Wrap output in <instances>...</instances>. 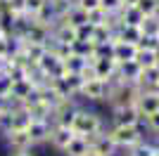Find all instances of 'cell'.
Listing matches in <instances>:
<instances>
[{"label":"cell","mask_w":159,"mask_h":156,"mask_svg":"<svg viewBox=\"0 0 159 156\" xmlns=\"http://www.w3.org/2000/svg\"><path fill=\"white\" fill-rule=\"evenodd\" d=\"M107 118L100 114V111L90 109V106H86V104H81L79 111H76V118H74V135L79 137H95V135H102V132H107Z\"/></svg>","instance_id":"1"},{"label":"cell","mask_w":159,"mask_h":156,"mask_svg":"<svg viewBox=\"0 0 159 156\" xmlns=\"http://www.w3.org/2000/svg\"><path fill=\"white\" fill-rule=\"evenodd\" d=\"M107 135L112 137V142L119 149H131L143 137H150V130L145 121H140L135 125H107Z\"/></svg>","instance_id":"2"},{"label":"cell","mask_w":159,"mask_h":156,"mask_svg":"<svg viewBox=\"0 0 159 156\" xmlns=\"http://www.w3.org/2000/svg\"><path fill=\"white\" fill-rule=\"evenodd\" d=\"M107 97H109V85H107V80H100V78L86 80V85L79 95V99L83 104H105Z\"/></svg>","instance_id":"3"},{"label":"cell","mask_w":159,"mask_h":156,"mask_svg":"<svg viewBox=\"0 0 159 156\" xmlns=\"http://www.w3.org/2000/svg\"><path fill=\"white\" fill-rule=\"evenodd\" d=\"M38 69L45 73L48 78H60V76H66V71H64V59H60L52 50H50V47H48V52L38 59Z\"/></svg>","instance_id":"4"},{"label":"cell","mask_w":159,"mask_h":156,"mask_svg":"<svg viewBox=\"0 0 159 156\" xmlns=\"http://www.w3.org/2000/svg\"><path fill=\"white\" fill-rule=\"evenodd\" d=\"M135 109H138L140 118L147 121V118L159 111V95L154 90H140L138 99H135Z\"/></svg>","instance_id":"5"},{"label":"cell","mask_w":159,"mask_h":156,"mask_svg":"<svg viewBox=\"0 0 159 156\" xmlns=\"http://www.w3.org/2000/svg\"><path fill=\"white\" fill-rule=\"evenodd\" d=\"M140 121L143 118H140L135 106H116V109H109V118H107L109 125H135Z\"/></svg>","instance_id":"6"},{"label":"cell","mask_w":159,"mask_h":156,"mask_svg":"<svg viewBox=\"0 0 159 156\" xmlns=\"http://www.w3.org/2000/svg\"><path fill=\"white\" fill-rule=\"evenodd\" d=\"M90 66H93L95 78H100V80H109L119 71V64L114 62V57H93L90 59Z\"/></svg>","instance_id":"7"},{"label":"cell","mask_w":159,"mask_h":156,"mask_svg":"<svg viewBox=\"0 0 159 156\" xmlns=\"http://www.w3.org/2000/svg\"><path fill=\"white\" fill-rule=\"evenodd\" d=\"M7 149L10 151H26V149H33V142H31V135L26 130H10L7 135H2Z\"/></svg>","instance_id":"8"},{"label":"cell","mask_w":159,"mask_h":156,"mask_svg":"<svg viewBox=\"0 0 159 156\" xmlns=\"http://www.w3.org/2000/svg\"><path fill=\"white\" fill-rule=\"evenodd\" d=\"M74 130L71 128H64V125H52V130H50V137H48V144L52 147L55 151H64L66 149V144L74 140Z\"/></svg>","instance_id":"9"},{"label":"cell","mask_w":159,"mask_h":156,"mask_svg":"<svg viewBox=\"0 0 159 156\" xmlns=\"http://www.w3.org/2000/svg\"><path fill=\"white\" fill-rule=\"evenodd\" d=\"M90 140V151L98 156H116L119 154V147L112 142V137L102 132V135H95V137H88Z\"/></svg>","instance_id":"10"},{"label":"cell","mask_w":159,"mask_h":156,"mask_svg":"<svg viewBox=\"0 0 159 156\" xmlns=\"http://www.w3.org/2000/svg\"><path fill=\"white\" fill-rule=\"evenodd\" d=\"M50 130H52V123H50V121H31V125L26 128V132L31 135L33 147H40V144H48Z\"/></svg>","instance_id":"11"},{"label":"cell","mask_w":159,"mask_h":156,"mask_svg":"<svg viewBox=\"0 0 159 156\" xmlns=\"http://www.w3.org/2000/svg\"><path fill=\"white\" fill-rule=\"evenodd\" d=\"M135 54H138V45H133V43H124V40H119L116 36H114L112 57H114V62H116V64L131 62V59H135Z\"/></svg>","instance_id":"12"},{"label":"cell","mask_w":159,"mask_h":156,"mask_svg":"<svg viewBox=\"0 0 159 156\" xmlns=\"http://www.w3.org/2000/svg\"><path fill=\"white\" fill-rule=\"evenodd\" d=\"M50 33H52L50 26H43V24H38V21H31L26 36H24V40H33V43H43V45H48V43H50Z\"/></svg>","instance_id":"13"},{"label":"cell","mask_w":159,"mask_h":156,"mask_svg":"<svg viewBox=\"0 0 159 156\" xmlns=\"http://www.w3.org/2000/svg\"><path fill=\"white\" fill-rule=\"evenodd\" d=\"M157 151H159V147L154 142V137L150 135V137H143L140 142L133 144L128 149V156H157Z\"/></svg>","instance_id":"14"},{"label":"cell","mask_w":159,"mask_h":156,"mask_svg":"<svg viewBox=\"0 0 159 156\" xmlns=\"http://www.w3.org/2000/svg\"><path fill=\"white\" fill-rule=\"evenodd\" d=\"M140 73H143V69L135 64V59H131V62H124V64H119V71H116V76L121 78V83H135V85H138Z\"/></svg>","instance_id":"15"},{"label":"cell","mask_w":159,"mask_h":156,"mask_svg":"<svg viewBox=\"0 0 159 156\" xmlns=\"http://www.w3.org/2000/svg\"><path fill=\"white\" fill-rule=\"evenodd\" d=\"M90 154V140L88 137H74L71 142L66 144V149L62 151V156H88Z\"/></svg>","instance_id":"16"},{"label":"cell","mask_w":159,"mask_h":156,"mask_svg":"<svg viewBox=\"0 0 159 156\" xmlns=\"http://www.w3.org/2000/svg\"><path fill=\"white\" fill-rule=\"evenodd\" d=\"M21 52L26 54L29 62L38 64V59L48 52V45H43V43H33V40H24V45H21Z\"/></svg>","instance_id":"17"},{"label":"cell","mask_w":159,"mask_h":156,"mask_svg":"<svg viewBox=\"0 0 159 156\" xmlns=\"http://www.w3.org/2000/svg\"><path fill=\"white\" fill-rule=\"evenodd\" d=\"M33 90H36V85L31 83V78H24V80H17V83L12 85V97H17V99H21V102H26L29 97L33 95Z\"/></svg>","instance_id":"18"},{"label":"cell","mask_w":159,"mask_h":156,"mask_svg":"<svg viewBox=\"0 0 159 156\" xmlns=\"http://www.w3.org/2000/svg\"><path fill=\"white\" fill-rule=\"evenodd\" d=\"M119 19H121V24H126V26H140L143 19H145V14L140 12L138 7H124L119 12Z\"/></svg>","instance_id":"19"},{"label":"cell","mask_w":159,"mask_h":156,"mask_svg":"<svg viewBox=\"0 0 159 156\" xmlns=\"http://www.w3.org/2000/svg\"><path fill=\"white\" fill-rule=\"evenodd\" d=\"M31 114H29L26 106H21V109L12 111V130H26L31 125Z\"/></svg>","instance_id":"20"},{"label":"cell","mask_w":159,"mask_h":156,"mask_svg":"<svg viewBox=\"0 0 159 156\" xmlns=\"http://www.w3.org/2000/svg\"><path fill=\"white\" fill-rule=\"evenodd\" d=\"M116 38L124 40V43H133V45H138V40L143 38V31H140V26H121L119 33H116Z\"/></svg>","instance_id":"21"},{"label":"cell","mask_w":159,"mask_h":156,"mask_svg":"<svg viewBox=\"0 0 159 156\" xmlns=\"http://www.w3.org/2000/svg\"><path fill=\"white\" fill-rule=\"evenodd\" d=\"M95 52V43L93 40H74L71 43V54H79V57H86L88 62L93 59Z\"/></svg>","instance_id":"22"},{"label":"cell","mask_w":159,"mask_h":156,"mask_svg":"<svg viewBox=\"0 0 159 156\" xmlns=\"http://www.w3.org/2000/svg\"><path fill=\"white\" fill-rule=\"evenodd\" d=\"M62 21H66V24H71V26L88 24V12H86V10H81V7H76V5H71V7H69V12L64 14V19H62Z\"/></svg>","instance_id":"23"},{"label":"cell","mask_w":159,"mask_h":156,"mask_svg":"<svg viewBox=\"0 0 159 156\" xmlns=\"http://www.w3.org/2000/svg\"><path fill=\"white\" fill-rule=\"evenodd\" d=\"M88 66L86 57H79V54H69L64 59V71L66 73H83V69Z\"/></svg>","instance_id":"24"},{"label":"cell","mask_w":159,"mask_h":156,"mask_svg":"<svg viewBox=\"0 0 159 156\" xmlns=\"http://www.w3.org/2000/svg\"><path fill=\"white\" fill-rule=\"evenodd\" d=\"M33 21H38V24H43V26H50L52 28L55 26V21H57V17H55V12H52V7H50V0H48L45 5L38 10V14L33 17Z\"/></svg>","instance_id":"25"},{"label":"cell","mask_w":159,"mask_h":156,"mask_svg":"<svg viewBox=\"0 0 159 156\" xmlns=\"http://www.w3.org/2000/svg\"><path fill=\"white\" fill-rule=\"evenodd\" d=\"M114 38V31L109 28V24H100V26H93V43L100 45V43H109Z\"/></svg>","instance_id":"26"},{"label":"cell","mask_w":159,"mask_h":156,"mask_svg":"<svg viewBox=\"0 0 159 156\" xmlns=\"http://www.w3.org/2000/svg\"><path fill=\"white\" fill-rule=\"evenodd\" d=\"M50 88H52L57 95H60L62 99H71V90H69V83H66V78L60 76V78H50Z\"/></svg>","instance_id":"27"},{"label":"cell","mask_w":159,"mask_h":156,"mask_svg":"<svg viewBox=\"0 0 159 156\" xmlns=\"http://www.w3.org/2000/svg\"><path fill=\"white\" fill-rule=\"evenodd\" d=\"M157 54L159 52H147V50H138V54H135V64L145 71V69H152L154 62H157Z\"/></svg>","instance_id":"28"},{"label":"cell","mask_w":159,"mask_h":156,"mask_svg":"<svg viewBox=\"0 0 159 156\" xmlns=\"http://www.w3.org/2000/svg\"><path fill=\"white\" fill-rule=\"evenodd\" d=\"M64 78H66V83H69V90H71V95L79 99L81 90H83V85H86V78L81 76V73H66Z\"/></svg>","instance_id":"29"},{"label":"cell","mask_w":159,"mask_h":156,"mask_svg":"<svg viewBox=\"0 0 159 156\" xmlns=\"http://www.w3.org/2000/svg\"><path fill=\"white\" fill-rule=\"evenodd\" d=\"M143 36H159V17H145L140 24Z\"/></svg>","instance_id":"30"},{"label":"cell","mask_w":159,"mask_h":156,"mask_svg":"<svg viewBox=\"0 0 159 156\" xmlns=\"http://www.w3.org/2000/svg\"><path fill=\"white\" fill-rule=\"evenodd\" d=\"M145 17H159V0H140L135 5Z\"/></svg>","instance_id":"31"},{"label":"cell","mask_w":159,"mask_h":156,"mask_svg":"<svg viewBox=\"0 0 159 156\" xmlns=\"http://www.w3.org/2000/svg\"><path fill=\"white\" fill-rule=\"evenodd\" d=\"M71 5H74L71 0H50V7H52V12H55V17H57V21L64 19V14L69 12V7H71Z\"/></svg>","instance_id":"32"},{"label":"cell","mask_w":159,"mask_h":156,"mask_svg":"<svg viewBox=\"0 0 159 156\" xmlns=\"http://www.w3.org/2000/svg\"><path fill=\"white\" fill-rule=\"evenodd\" d=\"M138 50L159 52V36H143V38L138 40Z\"/></svg>","instance_id":"33"},{"label":"cell","mask_w":159,"mask_h":156,"mask_svg":"<svg viewBox=\"0 0 159 156\" xmlns=\"http://www.w3.org/2000/svg\"><path fill=\"white\" fill-rule=\"evenodd\" d=\"M107 21H109V14H107L102 7H95V10H90V12H88V24L100 26V24H107Z\"/></svg>","instance_id":"34"},{"label":"cell","mask_w":159,"mask_h":156,"mask_svg":"<svg viewBox=\"0 0 159 156\" xmlns=\"http://www.w3.org/2000/svg\"><path fill=\"white\" fill-rule=\"evenodd\" d=\"M100 7L107 14H119L124 10V0H100Z\"/></svg>","instance_id":"35"},{"label":"cell","mask_w":159,"mask_h":156,"mask_svg":"<svg viewBox=\"0 0 159 156\" xmlns=\"http://www.w3.org/2000/svg\"><path fill=\"white\" fill-rule=\"evenodd\" d=\"M48 0H26V2H24V14H26V17H36V14H38V10L43 5H45Z\"/></svg>","instance_id":"36"},{"label":"cell","mask_w":159,"mask_h":156,"mask_svg":"<svg viewBox=\"0 0 159 156\" xmlns=\"http://www.w3.org/2000/svg\"><path fill=\"white\" fill-rule=\"evenodd\" d=\"M12 130V111L5 109V111H0V135H7Z\"/></svg>","instance_id":"37"},{"label":"cell","mask_w":159,"mask_h":156,"mask_svg":"<svg viewBox=\"0 0 159 156\" xmlns=\"http://www.w3.org/2000/svg\"><path fill=\"white\" fill-rule=\"evenodd\" d=\"M76 40H93V24L76 26Z\"/></svg>","instance_id":"38"},{"label":"cell","mask_w":159,"mask_h":156,"mask_svg":"<svg viewBox=\"0 0 159 156\" xmlns=\"http://www.w3.org/2000/svg\"><path fill=\"white\" fill-rule=\"evenodd\" d=\"M12 78L7 76L5 71H0V95H2V97H7V95H10V92H12Z\"/></svg>","instance_id":"39"},{"label":"cell","mask_w":159,"mask_h":156,"mask_svg":"<svg viewBox=\"0 0 159 156\" xmlns=\"http://www.w3.org/2000/svg\"><path fill=\"white\" fill-rule=\"evenodd\" d=\"M145 123H147V130H150V135H152V137L159 135V111H157V114H152Z\"/></svg>","instance_id":"40"},{"label":"cell","mask_w":159,"mask_h":156,"mask_svg":"<svg viewBox=\"0 0 159 156\" xmlns=\"http://www.w3.org/2000/svg\"><path fill=\"white\" fill-rule=\"evenodd\" d=\"M74 5L81 7V10H86V12H90V10L100 7V0H74Z\"/></svg>","instance_id":"41"},{"label":"cell","mask_w":159,"mask_h":156,"mask_svg":"<svg viewBox=\"0 0 159 156\" xmlns=\"http://www.w3.org/2000/svg\"><path fill=\"white\" fill-rule=\"evenodd\" d=\"M7 38L10 36H0V57H7Z\"/></svg>","instance_id":"42"},{"label":"cell","mask_w":159,"mask_h":156,"mask_svg":"<svg viewBox=\"0 0 159 156\" xmlns=\"http://www.w3.org/2000/svg\"><path fill=\"white\" fill-rule=\"evenodd\" d=\"M7 156H36V154H33V149H26V151H10Z\"/></svg>","instance_id":"43"},{"label":"cell","mask_w":159,"mask_h":156,"mask_svg":"<svg viewBox=\"0 0 159 156\" xmlns=\"http://www.w3.org/2000/svg\"><path fill=\"white\" fill-rule=\"evenodd\" d=\"M140 0H124V7H135Z\"/></svg>","instance_id":"44"},{"label":"cell","mask_w":159,"mask_h":156,"mask_svg":"<svg viewBox=\"0 0 159 156\" xmlns=\"http://www.w3.org/2000/svg\"><path fill=\"white\" fill-rule=\"evenodd\" d=\"M5 109H7V97L0 95V111H5Z\"/></svg>","instance_id":"45"},{"label":"cell","mask_w":159,"mask_h":156,"mask_svg":"<svg viewBox=\"0 0 159 156\" xmlns=\"http://www.w3.org/2000/svg\"><path fill=\"white\" fill-rule=\"evenodd\" d=\"M154 69L159 71V54H157V62H154Z\"/></svg>","instance_id":"46"},{"label":"cell","mask_w":159,"mask_h":156,"mask_svg":"<svg viewBox=\"0 0 159 156\" xmlns=\"http://www.w3.org/2000/svg\"><path fill=\"white\" fill-rule=\"evenodd\" d=\"M0 21H2V2H0Z\"/></svg>","instance_id":"47"},{"label":"cell","mask_w":159,"mask_h":156,"mask_svg":"<svg viewBox=\"0 0 159 156\" xmlns=\"http://www.w3.org/2000/svg\"><path fill=\"white\" fill-rule=\"evenodd\" d=\"M154 142H157V147H159V135H154Z\"/></svg>","instance_id":"48"},{"label":"cell","mask_w":159,"mask_h":156,"mask_svg":"<svg viewBox=\"0 0 159 156\" xmlns=\"http://www.w3.org/2000/svg\"><path fill=\"white\" fill-rule=\"evenodd\" d=\"M88 156H98V154H93V151H90V154H88Z\"/></svg>","instance_id":"49"},{"label":"cell","mask_w":159,"mask_h":156,"mask_svg":"<svg viewBox=\"0 0 159 156\" xmlns=\"http://www.w3.org/2000/svg\"><path fill=\"white\" fill-rule=\"evenodd\" d=\"M0 2H7V0H0Z\"/></svg>","instance_id":"50"},{"label":"cell","mask_w":159,"mask_h":156,"mask_svg":"<svg viewBox=\"0 0 159 156\" xmlns=\"http://www.w3.org/2000/svg\"><path fill=\"white\" fill-rule=\"evenodd\" d=\"M157 156H159V151H157Z\"/></svg>","instance_id":"51"},{"label":"cell","mask_w":159,"mask_h":156,"mask_svg":"<svg viewBox=\"0 0 159 156\" xmlns=\"http://www.w3.org/2000/svg\"><path fill=\"white\" fill-rule=\"evenodd\" d=\"M2 59H5V57H2Z\"/></svg>","instance_id":"52"},{"label":"cell","mask_w":159,"mask_h":156,"mask_svg":"<svg viewBox=\"0 0 159 156\" xmlns=\"http://www.w3.org/2000/svg\"><path fill=\"white\" fill-rule=\"evenodd\" d=\"M71 2H74V0H71Z\"/></svg>","instance_id":"53"}]
</instances>
